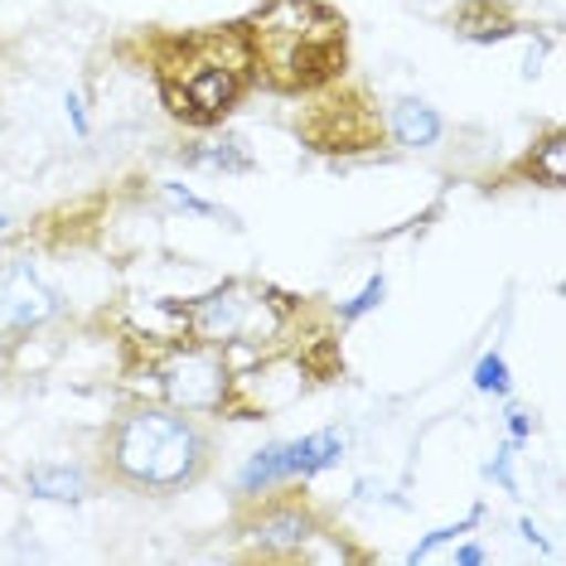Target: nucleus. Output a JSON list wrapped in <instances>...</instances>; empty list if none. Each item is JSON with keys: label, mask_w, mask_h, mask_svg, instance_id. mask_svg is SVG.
Instances as JSON below:
<instances>
[{"label": "nucleus", "mask_w": 566, "mask_h": 566, "mask_svg": "<svg viewBox=\"0 0 566 566\" xmlns=\"http://www.w3.org/2000/svg\"><path fill=\"white\" fill-rule=\"evenodd\" d=\"M339 455H344V441H339L334 431H315V436H301V441H281L286 480H295V474H315V470L339 465Z\"/></svg>", "instance_id": "nucleus-8"}, {"label": "nucleus", "mask_w": 566, "mask_h": 566, "mask_svg": "<svg viewBox=\"0 0 566 566\" xmlns=\"http://www.w3.org/2000/svg\"><path fill=\"white\" fill-rule=\"evenodd\" d=\"M165 195H170V203H175V209H189V213L218 218V209H213V203H203V199H195V195H189V189H179V185H165Z\"/></svg>", "instance_id": "nucleus-16"}, {"label": "nucleus", "mask_w": 566, "mask_h": 566, "mask_svg": "<svg viewBox=\"0 0 566 566\" xmlns=\"http://www.w3.org/2000/svg\"><path fill=\"white\" fill-rule=\"evenodd\" d=\"M160 388L170 397V407H179V411H218L228 397V364L209 349V344L179 349V354L165 358Z\"/></svg>", "instance_id": "nucleus-5"}, {"label": "nucleus", "mask_w": 566, "mask_h": 566, "mask_svg": "<svg viewBox=\"0 0 566 566\" xmlns=\"http://www.w3.org/2000/svg\"><path fill=\"white\" fill-rule=\"evenodd\" d=\"M455 24H460V34H470V40H504L509 34V20L489 6H465Z\"/></svg>", "instance_id": "nucleus-11"}, {"label": "nucleus", "mask_w": 566, "mask_h": 566, "mask_svg": "<svg viewBox=\"0 0 566 566\" xmlns=\"http://www.w3.org/2000/svg\"><path fill=\"white\" fill-rule=\"evenodd\" d=\"M252 69V49L242 40H195L185 44L179 73L165 69V97L170 112L189 122H218L233 97L242 93V78Z\"/></svg>", "instance_id": "nucleus-3"}, {"label": "nucleus", "mask_w": 566, "mask_h": 566, "mask_svg": "<svg viewBox=\"0 0 566 566\" xmlns=\"http://www.w3.org/2000/svg\"><path fill=\"white\" fill-rule=\"evenodd\" d=\"M474 388L480 392H509V364L499 354H484L474 368Z\"/></svg>", "instance_id": "nucleus-14"}, {"label": "nucleus", "mask_w": 566, "mask_h": 566, "mask_svg": "<svg viewBox=\"0 0 566 566\" xmlns=\"http://www.w3.org/2000/svg\"><path fill=\"white\" fill-rule=\"evenodd\" d=\"M185 325L195 329V339L209 344V349H233V344L262 349L266 339H276L281 311H276V301H266V291L242 286L238 281V286L209 291L203 301L189 305Z\"/></svg>", "instance_id": "nucleus-4"}, {"label": "nucleus", "mask_w": 566, "mask_h": 566, "mask_svg": "<svg viewBox=\"0 0 566 566\" xmlns=\"http://www.w3.org/2000/svg\"><path fill=\"white\" fill-rule=\"evenodd\" d=\"M509 431H513V436H518V441H523V436L533 431V417H527V411H518V407H513V411H509Z\"/></svg>", "instance_id": "nucleus-17"}, {"label": "nucleus", "mask_w": 566, "mask_h": 566, "mask_svg": "<svg viewBox=\"0 0 566 566\" xmlns=\"http://www.w3.org/2000/svg\"><path fill=\"white\" fill-rule=\"evenodd\" d=\"M305 543H311V518L295 509H281L272 518L256 523V547H262L266 557H301Z\"/></svg>", "instance_id": "nucleus-7"}, {"label": "nucleus", "mask_w": 566, "mask_h": 566, "mask_svg": "<svg viewBox=\"0 0 566 566\" xmlns=\"http://www.w3.org/2000/svg\"><path fill=\"white\" fill-rule=\"evenodd\" d=\"M455 562H460V566H484V547H460Z\"/></svg>", "instance_id": "nucleus-18"}, {"label": "nucleus", "mask_w": 566, "mask_h": 566, "mask_svg": "<svg viewBox=\"0 0 566 566\" xmlns=\"http://www.w3.org/2000/svg\"><path fill=\"white\" fill-rule=\"evenodd\" d=\"M107 460L122 484L170 494L209 470V436L179 407H136L112 427Z\"/></svg>", "instance_id": "nucleus-1"}, {"label": "nucleus", "mask_w": 566, "mask_h": 566, "mask_svg": "<svg viewBox=\"0 0 566 566\" xmlns=\"http://www.w3.org/2000/svg\"><path fill=\"white\" fill-rule=\"evenodd\" d=\"M24 484H30V494H40V499H69V504L87 499V474L78 465H34L24 474Z\"/></svg>", "instance_id": "nucleus-10"}, {"label": "nucleus", "mask_w": 566, "mask_h": 566, "mask_svg": "<svg viewBox=\"0 0 566 566\" xmlns=\"http://www.w3.org/2000/svg\"><path fill=\"white\" fill-rule=\"evenodd\" d=\"M69 112H73V126H78V132H87V122H83V102H78V93H69Z\"/></svg>", "instance_id": "nucleus-19"}, {"label": "nucleus", "mask_w": 566, "mask_h": 566, "mask_svg": "<svg viewBox=\"0 0 566 566\" xmlns=\"http://www.w3.org/2000/svg\"><path fill=\"white\" fill-rule=\"evenodd\" d=\"M54 311H59V301L34 281L30 266H10V272L0 276V315H6L15 329L40 325V319H49Z\"/></svg>", "instance_id": "nucleus-6"}, {"label": "nucleus", "mask_w": 566, "mask_h": 566, "mask_svg": "<svg viewBox=\"0 0 566 566\" xmlns=\"http://www.w3.org/2000/svg\"><path fill=\"white\" fill-rule=\"evenodd\" d=\"M392 136H397V146H407V150H421V146H436L441 140V117L427 107V102H397L392 107Z\"/></svg>", "instance_id": "nucleus-9"}, {"label": "nucleus", "mask_w": 566, "mask_h": 566, "mask_svg": "<svg viewBox=\"0 0 566 566\" xmlns=\"http://www.w3.org/2000/svg\"><path fill=\"white\" fill-rule=\"evenodd\" d=\"M252 59L276 87H315L344 69V20L315 0H276L252 20Z\"/></svg>", "instance_id": "nucleus-2"}, {"label": "nucleus", "mask_w": 566, "mask_h": 566, "mask_svg": "<svg viewBox=\"0 0 566 566\" xmlns=\"http://www.w3.org/2000/svg\"><path fill=\"white\" fill-rule=\"evenodd\" d=\"M382 291H388V286H382V276H378V281H368V286H364V295H358L354 305H344V319H358V315H368L373 305L382 301Z\"/></svg>", "instance_id": "nucleus-15"}, {"label": "nucleus", "mask_w": 566, "mask_h": 566, "mask_svg": "<svg viewBox=\"0 0 566 566\" xmlns=\"http://www.w3.org/2000/svg\"><path fill=\"white\" fill-rule=\"evenodd\" d=\"M242 146V140H233V136H228V140H218V146L213 150H199V165H213V170H248V150H238Z\"/></svg>", "instance_id": "nucleus-13"}, {"label": "nucleus", "mask_w": 566, "mask_h": 566, "mask_svg": "<svg viewBox=\"0 0 566 566\" xmlns=\"http://www.w3.org/2000/svg\"><path fill=\"white\" fill-rule=\"evenodd\" d=\"M533 175L543 179V185H562L566 179V140L562 136H552L543 150H537V160H533Z\"/></svg>", "instance_id": "nucleus-12"}]
</instances>
